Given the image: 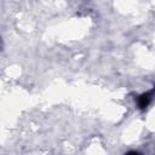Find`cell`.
<instances>
[{"instance_id":"1","label":"cell","mask_w":155,"mask_h":155,"mask_svg":"<svg viewBox=\"0 0 155 155\" xmlns=\"http://www.w3.org/2000/svg\"><path fill=\"white\" fill-rule=\"evenodd\" d=\"M154 96H155V87H154V88H151L150 91H148V92H145V93L140 94V96L138 97V99H137L138 107H139L140 109H145V108L149 105V103L153 101Z\"/></svg>"}]
</instances>
